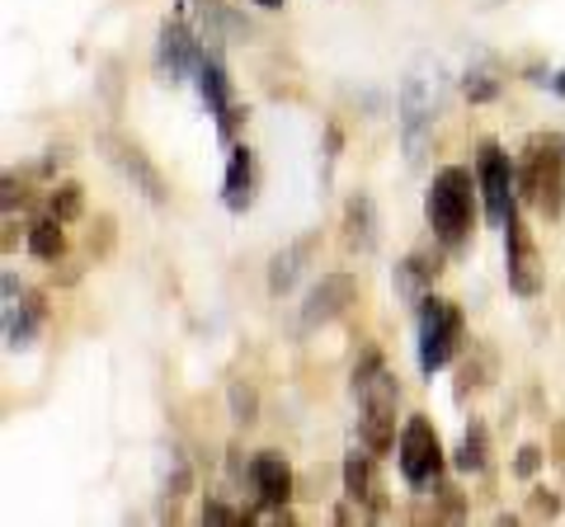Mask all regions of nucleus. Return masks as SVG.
<instances>
[{"instance_id":"22","label":"nucleus","mask_w":565,"mask_h":527,"mask_svg":"<svg viewBox=\"0 0 565 527\" xmlns=\"http://www.w3.org/2000/svg\"><path fill=\"white\" fill-rule=\"evenodd\" d=\"M226 410H232V424L236 429H255L259 424V391H255V381H232L226 386Z\"/></svg>"},{"instance_id":"17","label":"nucleus","mask_w":565,"mask_h":527,"mask_svg":"<svg viewBox=\"0 0 565 527\" xmlns=\"http://www.w3.org/2000/svg\"><path fill=\"white\" fill-rule=\"evenodd\" d=\"M344 250L349 255H373L377 250V203L367 198V193H353V198L344 203Z\"/></svg>"},{"instance_id":"15","label":"nucleus","mask_w":565,"mask_h":527,"mask_svg":"<svg viewBox=\"0 0 565 527\" xmlns=\"http://www.w3.org/2000/svg\"><path fill=\"white\" fill-rule=\"evenodd\" d=\"M250 490H255V499L264 508H282L292 499V490H297V476H292V466H288V456L274 452V448H264L250 456Z\"/></svg>"},{"instance_id":"28","label":"nucleus","mask_w":565,"mask_h":527,"mask_svg":"<svg viewBox=\"0 0 565 527\" xmlns=\"http://www.w3.org/2000/svg\"><path fill=\"white\" fill-rule=\"evenodd\" d=\"M527 508H533L537 518H556V514H561V499H556V490L533 485V495H527Z\"/></svg>"},{"instance_id":"10","label":"nucleus","mask_w":565,"mask_h":527,"mask_svg":"<svg viewBox=\"0 0 565 527\" xmlns=\"http://www.w3.org/2000/svg\"><path fill=\"white\" fill-rule=\"evenodd\" d=\"M203 57L207 47L184 20H161V29H156V72L170 76V85H180L184 76H199Z\"/></svg>"},{"instance_id":"13","label":"nucleus","mask_w":565,"mask_h":527,"mask_svg":"<svg viewBox=\"0 0 565 527\" xmlns=\"http://www.w3.org/2000/svg\"><path fill=\"white\" fill-rule=\"evenodd\" d=\"M340 476H344V499H353L359 508H367L373 518L386 514V485L377 481V452L349 448L344 466H340Z\"/></svg>"},{"instance_id":"38","label":"nucleus","mask_w":565,"mask_h":527,"mask_svg":"<svg viewBox=\"0 0 565 527\" xmlns=\"http://www.w3.org/2000/svg\"><path fill=\"white\" fill-rule=\"evenodd\" d=\"M250 6H259V10H282L288 0H250Z\"/></svg>"},{"instance_id":"36","label":"nucleus","mask_w":565,"mask_h":527,"mask_svg":"<svg viewBox=\"0 0 565 527\" xmlns=\"http://www.w3.org/2000/svg\"><path fill=\"white\" fill-rule=\"evenodd\" d=\"M104 95H109V109H118V66L109 62V80H104Z\"/></svg>"},{"instance_id":"6","label":"nucleus","mask_w":565,"mask_h":527,"mask_svg":"<svg viewBox=\"0 0 565 527\" xmlns=\"http://www.w3.org/2000/svg\"><path fill=\"white\" fill-rule=\"evenodd\" d=\"M476 184H481V203H486V222L504 226L509 213L519 207V161H509V151L486 137L476 147Z\"/></svg>"},{"instance_id":"18","label":"nucleus","mask_w":565,"mask_h":527,"mask_svg":"<svg viewBox=\"0 0 565 527\" xmlns=\"http://www.w3.org/2000/svg\"><path fill=\"white\" fill-rule=\"evenodd\" d=\"M199 95H203V104H207V114H212V118L226 114V109L236 104V95H232V76H226V66H222L217 52H207V57L199 62Z\"/></svg>"},{"instance_id":"29","label":"nucleus","mask_w":565,"mask_h":527,"mask_svg":"<svg viewBox=\"0 0 565 527\" xmlns=\"http://www.w3.org/2000/svg\"><path fill=\"white\" fill-rule=\"evenodd\" d=\"M189 485H193V471H189V462H174L170 481H166V499H170V504H174V499H184V495H189Z\"/></svg>"},{"instance_id":"7","label":"nucleus","mask_w":565,"mask_h":527,"mask_svg":"<svg viewBox=\"0 0 565 527\" xmlns=\"http://www.w3.org/2000/svg\"><path fill=\"white\" fill-rule=\"evenodd\" d=\"M500 232H504V283H509V292H514V297L533 302V297L546 288V269H542V250H537L533 232L523 226L519 207L509 213V222L500 226Z\"/></svg>"},{"instance_id":"30","label":"nucleus","mask_w":565,"mask_h":527,"mask_svg":"<svg viewBox=\"0 0 565 527\" xmlns=\"http://www.w3.org/2000/svg\"><path fill=\"white\" fill-rule=\"evenodd\" d=\"M203 523H245V514H241V508H226L222 499H203Z\"/></svg>"},{"instance_id":"4","label":"nucleus","mask_w":565,"mask_h":527,"mask_svg":"<svg viewBox=\"0 0 565 527\" xmlns=\"http://www.w3.org/2000/svg\"><path fill=\"white\" fill-rule=\"evenodd\" d=\"M419 315V373L434 377L444 373V367L462 354L467 344V315L457 302H448V297H424V302L415 306Z\"/></svg>"},{"instance_id":"9","label":"nucleus","mask_w":565,"mask_h":527,"mask_svg":"<svg viewBox=\"0 0 565 527\" xmlns=\"http://www.w3.org/2000/svg\"><path fill=\"white\" fill-rule=\"evenodd\" d=\"M353 297H359V273H349V269L321 273V283H316V288L307 292V302H302L297 330H302V335H316V330L334 325V321H340V315L353 306Z\"/></svg>"},{"instance_id":"16","label":"nucleus","mask_w":565,"mask_h":527,"mask_svg":"<svg viewBox=\"0 0 565 527\" xmlns=\"http://www.w3.org/2000/svg\"><path fill=\"white\" fill-rule=\"evenodd\" d=\"M222 203L232 213H245L255 203V151L245 142H232L226 151V180H222Z\"/></svg>"},{"instance_id":"34","label":"nucleus","mask_w":565,"mask_h":527,"mask_svg":"<svg viewBox=\"0 0 565 527\" xmlns=\"http://www.w3.org/2000/svg\"><path fill=\"white\" fill-rule=\"evenodd\" d=\"M66 161H71V147H47V155H43V174H57Z\"/></svg>"},{"instance_id":"35","label":"nucleus","mask_w":565,"mask_h":527,"mask_svg":"<svg viewBox=\"0 0 565 527\" xmlns=\"http://www.w3.org/2000/svg\"><path fill=\"white\" fill-rule=\"evenodd\" d=\"M57 269H62V273H52V283H62V288H71V283H76V278H81L76 264H57Z\"/></svg>"},{"instance_id":"5","label":"nucleus","mask_w":565,"mask_h":527,"mask_svg":"<svg viewBox=\"0 0 565 527\" xmlns=\"http://www.w3.org/2000/svg\"><path fill=\"white\" fill-rule=\"evenodd\" d=\"M448 448H444V438H438L434 429V419L429 415H411L401 424V438H396V466H401V476L411 490H429L438 476H444V466H448Z\"/></svg>"},{"instance_id":"8","label":"nucleus","mask_w":565,"mask_h":527,"mask_svg":"<svg viewBox=\"0 0 565 527\" xmlns=\"http://www.w3.org/2000/svg\"><path fill=\"white\" fill-rule=\"evenodd\" d=\"M95 147L104 151V161H109V165L122 174V180H128V184L141 193V198H147V203H156V207H166V203H170L166 174L156 170V161H151V155L141 151L137 142H128L122 132H99V137H95Z\"/></svg>"},{"instance_id":"2","label":"nucleus","mask_w":565,"mask_h":527,"mask_svg":"<svg viewBox=\"0 0 565 527\" xmlns=\"http://www.w3.org/2000/svg\"><path fill=\"white\" fill-rule=\"evenodd\" d=\"M519 203L537 207L546 222L565 217V137L533 132L519 151Z\"/></svg>"},{"instance_id":"27","label":"nucleus","mask_w":565,"mask_h":527,"mask_svg":"<svg viewBox=\"0 0 565 527\" xmlns=\"http://www.w3.org/2000/svg\"><path fill=\"white\" fill-rule=\"evenodd\" d=\"M546 456H552V452H542L537 443H523L519 456H514V476H519V481H537V471H542Z\"/></svg>"},{"instance_id":"31","label":"nucleus","mask_w":565,"mask_h":527,"mask_svg":"<svg viewBox=\"0 0 565 527\" xmlns=\"http://www.w3.org/2000/svg\"><path fill=\"white\" fill-rule=\"evenodd\" d=\"M245 118H250V114H245L241 104H232L226 114H217V132H222V142H232V137L241 132V122H245Z\"/></svg>"},{"instance_id":"25","label":"nucleus","mask_w":565,"mask_h":527,"mask_svg":"<svg viewBox=\"0 0 565 527\" xmlns=\"http://www.w3.org/2000/svg\"><path fill=\"white\" fill-rule=\"evenodd\" d=\"M462 95L471 104H494L504 95V85H500V76H494V72H486V66H471V72L462 76Z\"/></svg>"},{"instance_id":"12","label":"nucleus","mask_w":565,"mask_h":527,"mask_svg":"<svg viewBox=\"0 0 565 527\" xmlns=\"http://www.w3.org/2000/svg\"><path fill=\"white\" fill-rule=\"evenodd\" d=\"M47 315V297L39 288H24L14 283V273H6V344L10 348H24L33 344V335H39Z\"/></svg>"},{"instance_id":"37","label":"nucleus","mask_w":565,"mask_h":527,"mask_svg":"<svg viewBox=\"0 0 565 527\" xmlns=\"http://www.w3.org/2000/svg\"><path fill=\"white\" fill-rule=\"evenodd\" d=\"M353 504V499H349ZM349 504H340V508H334V523H353V508Z\"/></svg>"},{"instance_id":"39","label":"nucleus","mask_w":565,"mask_h":527,"mask_svg":"<svg viewBox=\"0 0 565 527\" xmlns=\"http://www.w3.org/2000/svg\"><path fill=\"white\" fill-rule=\"evenodd\" d=\"M552 90H556V95L565 99V72H556V80H552Z\"/></svg>"},{"instance_id":"23","label":"nucleus","mask_w":565,"mask_h":527,"mask_svg":"<svg viewBox=\"0 0 565 527\" xmlns=\"http://www.w3.org/2000/svg\"><path fill=\"white\" fill-rule=\"evenodd\" d=\"M47 213H52V217H62L66 226H71V222H81V213H85V189H81L76 180H62L57 189L47 193Z\"/></svg>"},{"instance_id":"20","label":"nucleus","mask_w":565,"mask_h":527,"mask_svg":"<svg viewBox=\"0 0 565 527\" xmlns=\"http://www.w3.org/2000/svg\"><path fill=\"white\" fill-rule=\"evenodd\" d=\"M490 466V433L481 419H471V424L462 429V443L452 448V471H462V476H481V471Z\"/></svg>"},{"instance_id":"32","label":"nucleus","mask_w":565,"mask_h":527,"mask_svg":"<svg viewBox=\"0 0 565 527\" xmlns=\"http://www.w3.org/2000/svg\"><path fill=\"white\" fill-rule=\"evenodd\" d=\"M226 476H232L236 485H250V462L241 456V448H236V443L226 448Z\"/></svg>"},{"instance_id":"40","label":"nucleus","mask_w":565,"mask_h":527,"mask_svg":"<svg viewBox=\"0 0 565 527\" xmlns=\"http://www.w3.org/2000/svg\"><path fill=\"white\" fill-rule=\"evenodd\" d=\"M193 6H199V10H203V6H207V0H193Z\"/></svg>"},{"instance_id":"26","label":"nucleus","mask_w":565,"mask_h":527,"mask_svg":"<svg viewBox=\"0 0 565 527\" xmlns=\"http://www.w3.org/2000/svg\"><path fill=\"white\" fill-rule=\"evenodd\" d=\"M114 245H118V222H114V213H95L90 236H85V250H90L95 259H109Z\"/></svg>"},{"instance_id":"24","label":"nucleus","mask_w":565,"mask_h":527,"mask_svg":"<svg viewBox=\"0 0 565 527\" xmlns=\"http://www.w3.org/2000/svg\"><path fill=\"white\" fill-rule=\"evenodd\" d=\"M434 518H467V495H462V485L457 481H448V476H438L434 485Z\"/></svg>"},{"instance_id":"33","label":"nucleus","mask_w":565,"mask_h":527,"mask_svg":"<svg viewBox=\"0 0 565 527\" xmlns=\"http://www.w3.org/2000/svg\"><path fill=\"white\" fill-rule=\"evenodd\" d=\"M24 203H29V189L14 184V174H6V213H14V207H24Z\"/></svg>"},{"instance_id":"11","label":"nucleus","mask_w":565,"mask_h":527,"mask_svg":"<svg viewBox=\"0 0 565 527\" xmlns=\"http://www.w3.org/2000/svg\"><path fill=\"white\" fill-rule=\"evenodd\" d=\"M444 250H448L444 240H434V245H415V250L396 264L392 283H396V292H401V302H405V306H419L424 297L434 292L438 273H444Z\"/></svg>"},{"instance_id":"19","label":"nucleus","mask_w":565,"mask_h":527,"mask_svg":"<svg viewBox=\"0 0 565 527\" xmlns=\"http://www.w3.org/2000/svg\"><path fill=\"white\" fill-rule=\"evenodd\" d=\"M62 217H52L43 213L33 226H24V245H29V255L33 259H43V264H62L66 259V232H62Z\"/></svg>"},{"instance_id":"21","label":"nucleus","mask_w":565,"mask_h":527,"mask_svg":"<svg viewBox=\"0 0 565 527\" xmlns=\"http://www.w3.org/2000/svg\"><path fill=\"white\" fill-rule=\"evenodd\" d=\"M494 377V354H486V348H471V358H462V367H457V406H467L471 391H481V386H490Z\"/></svg>"},{"instance_id":"1","label":"nucleus","mask_w":565,"mask_h":527,"mask_svg":"<svg viewBox=\"0 0 565 527\" xmlns=\"http://www.w3.org/2000/svg\"><path fill=\"white\" fill-rule=\"evenodd\" d=\"M476 203H481V184L467 165H444L424 189V222L429 236L444 240L448 250H462L476 226Z\"/></svg>"},{"instance_id":"14","label":"nucleus","mask_w":565,"mask_h":527,"mask_svg":"<svg viewBox=\"0 0 565 527\" xmlns=\"http://www.w3.org/2000/svg\"><path fill=\"white\" fill-rule=\"evenodd\" d=\"M316 255H321V232H307V236H297L292 245L274 250V255H269V273H264V283H269V297H288L297 283H302V273L311 269Z\"/></svg>"},{"instance_id":"3","label":"nucleus","mask_w":565,"mask_h":527,"mask_svg":"<svg viewBox=\"0 0 565 527\" xmlns=\"http://www.w3.org/2000/svg\"><path fill=\"white\" fill-rule=\"evenodd\" d=\"M396 114H401V142L411 165L424 161L429 151V137H434V122L444 114V80H438V66H419L401 80V99H396Z\"/></svg>"}]
</instances>
